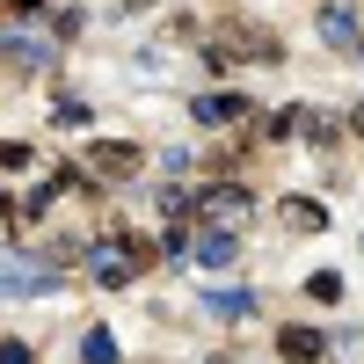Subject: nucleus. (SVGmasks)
<instances>
[{"instance_id": "17", "label": "nucleus", "mask_w": 364, "mask_h": 364, "mask_svg": "<svg viewBox=\"0 0 364 364\" xmlns=\"http://www.w3.org/2000/svg\"><path fill=\"white\" fill-rule=\"evenodd\" d=\"M350 132H364V102H357V109H350Z\"/></svg>"}, {"instance_id": "7", "label": "nucleus", "mask_w": 364, "mask_h": 364, "mask_svg": "<svg viewBox=\"0 0 364 364\" xmlns=\"http://www.w3.org/2000/svg\"><path fill=\"white\" fill-rule=\"evenodd\" d=\"M277 357H284V364H321V357H328V336H321V328H284V336H277Z\"/></svg>"}, {"instance_id": "6", "label": "nucleus", "mask_w": 364, "mask_h": 364, "mask_svg": "<svg viewBox=\"0 0 364 364\" xmlns=\"http://www.w3.org/2000/svg\"><path fill=\"white\" fill-rule=\"evenodd\" d=\"M87 154H95V175H139V146L132 139H95V146H87Z\"/></svg>"}, {"instance_id": "16", "label": "nucleus", "mask_w": 364, "mask_h": 364, "mask_svg": "<svg viewBox=\"0 0 364 364\" xmlns=\"http://www.w3.org/2000/svg\"><path fill=\"white\" fill-rule=\"evenodd\" d=\"M0 364H29V343H0Z\"/></svg>"}, {"instance_id": "2", "label": "nucleus", "mask_w": 364, "mask_h": 364, "mask_svg": "<svg viewBox=\"0 0 364 364\" xmlns=\"http://www.w3.org/2000/svg\"><path fill=\"white\" fill-rule=\"evenodd\" d=\"M0 58L22 66V73H44L51 58H58V37H51V29H37V22H8V29H0Z\"/></svg>"}, {"instance_id": "9", "label": "nucleus", "mask_w": 364, "mask_h": 364, "mask_svg": "<svg viewBox=\"0 0 364 364\" xmlns=\"http://www.w3.org/2000/svg\"><path fill=\"white\" fill-rule=\"evenodd\" d=\"M190 255H197L204 269H226L240 248H233V233H219V226H211V233H197V240H190Z\"/></svg>"}, {"instance_id": "5", "label": "nucleus", "mask_w": 364, "mask_h": 364, "mask_svg": "<svg viewBox=\"0 0 364 364\" xmlns=\"http://www.w3.org/2000/svg\"><path fill=\"white\" fill-rule=\"evenodd\" d=\"M321 37L336 44V51H357L364 44V15L350 8V0H321Z\"/></svg>"}, {"instance_id": "3", "label": "nucleus", "mask_w": 364, "mask_h": 364, "mask_svg": "<svg viewBox=\"0 0 364 364\" xmlns=\"http://www.w3.org/2000/svg\"><path fill=\"white\" fill-rule=\"evenodd\" d=\"M139 262H146L139 240H102V248H87V277H95L102 291H124L139 277Z\"/></svg>"}, {"instance_id": "18", "label": "nucleus", "mask_w": 364, "mask_h": 364, "mask_svg": "<svg viewBox=\"0 0 364 364\" xmlns=\"http://www.w3.org/2000/svg\"><path fill=\"white\" fill-rule=\"evenodd\" d=\"M8 8H44V0H8Z\"/></svg>"}, {"instance_id": "11", "label": "nucleus", "mask_w": 364, "mask_h": 364, "mask_svg": "<svg viewBox=\"0 0 364 364\" xmlns=\"http://www.w3.org/2000/svg\"><path fill=\"white\" fill-rule=\"evenodd\" d=\"M204 314H219V321H248V314H255V291H211Z\"/></svg>"}, {"instance_id": "12", "label": "nucleus", "mask_w": 364, "mask_h": 364, "mask_svg": "<svg viewBox=\"0 0 364 364\" xmlns=\"http://www.w3.org/2000/svg\"><path fill=\"white\" fill-rule=\"evenodd\" d=\"M80 364H117V336L109 328H87L80 336Z\"/></svg>"}, {"instance_id": "8", "label": "nucleus", "mask_w": 364, "mask_h": 364, "mask_svg": "<svg viewBox=\"0 0 364 364\" xmlns=\"http://www.w3.org/2000/svg\"><path fill=\"white\" fill-rule=\"evenodd\" d=\"M233 117H248V95H233V87L197 95V124H233Z\"/></svg>"}, {"instance_id": "10", "label": "nucleus", "mask_w": 364, "mask_h": 364, "mask_svg": "<svg viewBox=\"0 0 364 364\" xmlns=\"http://www.w3.org/2000/svg\"><path fill=\"white\" fill-rule=\"evenodd\" d=\"M284 219H291V233H321L328 211H321V197H284Z\"/></svg>"}, {"instance_id": "15", "label": "nucleus", "mask_w": 364, "mask_h": 364, "mask_svg": "<svg viewBox=\"0 0 364 364\" xmlns=\"http://www.w3.org/2000/svg\"><path fill=\"white\" fill-rule=\"evenodd\" d=\"M0 168H29V146L22 139H0Z\"/></svg>"}, {"instance_id": "1", "label": "nucleus", "mask_w": 364, "mask_h": 364, "mask_svg": "<svg viewBox=\"0 0 364 364\" xmlns=\"http://www.w3.org/2000/svg\"><path fill=\"white\" fill-rule=\"evenodd\" d=\"M66 284V269H51V262H29L15 248H0V299H44Z\"/></svg>"}, {"instance_id": "14", "label": "nucleus", "mask_w": 364, "mask_h": 364, "mask_svg": "<svg viewBox=\"0 0 364 364\" xmlns=\"http://www.w3.org/2000/svg\"><path fill=\"white\" fill-rule=\"evenodd\" d=\"M51 124H87V102H51Z\"/></svg>"}, {"instance_id": "13", "label": "nucleus", "mask_w": 364, "mask_h": 364, "mask_svg": "<svg viewBox=\"0 0 364 364\" xmlns=\"http://www.w3.org/2000/svg\"><path fill=\"white\" fill-rule=\"evenodd\" d=\"M314 299H321V306H336V299H343V277H336V269H314V284H306Z\"/></svg>"}, {"instance_id": "4", "label": "nucleus", "mask_w": 364, "mask_h": 364, "mask_svg": "<svg viewBox=\"0 0 364 364\" xmlns=\"http://www.w3.org/2000/svg\"><path fill=\"white\" fill-rule=\"evenodd\" d=\"M197 211H204L219 233H233L240 219H248V190H240V182H211V190L197 197Z\"/></svg>"}]
</instances>
